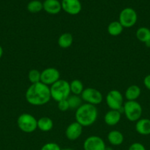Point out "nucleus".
<instances>
[{
  "instance_id": "19",
  "label": "nucleus",
  "mask_w": 150,
  "mask_h": 150,
  "mask_svg": "<svg viewBox=\"0 0 150 150\" xmlns=\"http://www.w3.org/2000/svg\"><path fill=\"white\" fill-rule=\"evenodd\" d=\"M73 40L74 38L71 34L69 33V32H65V33L60 35V36L59 37L57 42H58V45L60 48H68L71 46Z\"/></svg>"
},
{
  "instance_id": "27",
  "label": "nucleus",
  "mask_w": 150,
  "mask_h": 150,
  "mask_svg": "<svg viewBox=\"0 0 150 150\" xmlns=\"http://www.w3.org/2000/svg\"><path fill=\"white\" fill-rule=\"evenodd\" d=\"M57 107H58V109L60 111H67L69 109V103H68L67 100H61L57 102Z\"/></svg>"
},
{
  "instance_id": "18",
  "label": "nucleus",
  "mask_w": 150,
  "mask_h": 150,
  "mask_svg": "<svg viewBox=\"0 0 150 150\" xmlns=\"http://www.w3.org/2000/svg\"><path fill=\"white\" fill-rule=\"evenodd\" d=\"M38 128L43 132H49L53 128V121L48 117H42L38 120Z\"/></svg>"
},
{
  "instance_id": "22",
  "label": "nucleus",
  "mask_w": 150,
  "mask_h": 150,
  "mask_svg": "<svg viewBox=\"0 0 150 150\" xmlns=\"http://www.w3.org/2000/svg\"><path fill=\"white\" fill-rule=\"evenodd\" d=\"M69 85H70L71 93L74 95L80 96L84 90L83 83H82V81L78 79H74L69 83Z\"/></svg>"
},
{
  "instance_id": "30",
  "label": "nucleus",
  "mask_w": 150,
  "mask_h": 150,
  "mask_svg": "<svg viewBox=\"0 0 150 150\" xmlns=\"http://www.w3.org/2000/svg\"><path fill=\"white\" fill-rule=\"evenodd\" d=\"M2 55H3V48H2V47L0 45V59L1 58Z\"/></svg>"
},
{
  "instance_id": "31",
  "label": "nucleus",
  "mask_w": 150,
  "mask_h": 150,
  "mask_svg": "<svg viewBox=\"0 0 150 150\" xmlns=\"http://www.w3.org/2000/svg\"><path fill=\"white\" fill-rule=\"evenodd\" d=\"M105 150H113L111 147H108V146H106Z\"/></svg>"
},
{
  "instance_id": "10",
  "label": "nucleus",
  "mask_w": 150,
  "mask_h": 150,
  "mask_svg": "<svg viewBox=\"0 0 150 150\" xmlns=\"http://www.w3.org/2000/svg\"><path fill=\"white\" fill-rule=\"evenodd\" d=\"M106 145L104 140L97 136H91L83 143L84 150H105Z\"/></svg>"
},
{
  "instance_id": "8",
  "label": "nucleus",
  "mask_w": 150,
  "mask_h": 150,
  "mask_svg": "<svg viewBox=\"0 0 150 150\" xmlns=\"http://www.w3.org/2000/svg\"><path fill=\"white\" fill-rule=\"evenodd\" d=\"M106 103L110 110L119 111L123 107L124 97L119 90H110L106 95Z\"/></svg>"
},
{
  "instance_id": "4",
  "label": "nucleus",
  "mask_w": 150,
  "mask_h": 150,
  "mask_svg": "<svg viewBox=\"0 0 150 150\" xmlns=\"http://www.w3.org/2000/svg\"><path fill=\"white\" fill-rule=\"evenodd\" d=\"M143 109L141 104L136 100L125 102L123 105V114L129 121L137 122L141 119Z\"/></svg>"
},
{
  "instance_id": "25",
  "label": "nucleus",
  "mask_w": 150,
  "mask_h": 150,
  "mask_svg": "<svg viewBox=\"0 0 150 150\" xmlns=\"http://www.w3.org/2000/svg\"><path fill=\"white\" fill-rule=\"evenodd\" d=\"M41 72L37 69H32V70H29V73H28V79L32 83H36L41 82Z\"/></svg>"
},
{
  "instance_id": "3",
  "label": "nucleus",
  "mask_w": 150,
  "mask_h": 150,
  "mask_svg": "<svg viewBox=\"0 0 150 150\" xmlns=\"http://www.w3.org/2000/svg\"><path fill=\"white\" fill-rule=\"evenodd\" d=\"M51 99L56 102L67 100L71 95L70 85L66 80L60 79L50 86Z\"/></svg>"
},
{
  "instance_id": "15",
  "label": "nucleus",
  "mask_w": 150,
  "mask_h": 150,
  "mask_svg": "<svg viewBox=\"0 0 150 150\" xmlns=\"http://www.w3.org/2000/svg\"><path fill=\"white\" fill-rule=\"evenodd\" d=\"M135 130H136L137 133L142 136L150 135V120L140 119L136 122Z\"/></svg>"
},
{
  "instance_id": "6",
  "label": "nucleus",
  "mask_w": 150,
  "mask_h": 150,
  "mask_svg": "<svg viewBox=\"0 0 150 150\" xmlns=\"http://www.w3.org/2000/svg\"><path fill=\"white\" fill-rule=\"evenodd\" d=\"M138 15L136 11L131 7H126L121 11L119 21L124 28H130L136 23Z\"/></svg>"
},
{
  "instance_id": "11",
  "label": "nucleus",
  "mask_w": 150,
  "mask_h": 150,
  "mask_svg": "<svg viewBox=\"0 0 150 150\" xmlns=\"http://www.w3.org/2000/svg\"><path fill=\"white\" fill-rule=\"evenodd\" d=\"M62 10L69 15L79 14L82 10V4L79 0H62Z\"/></svg>"
},
{
  "instance_id": "12",
  "label": "nucleus",
  "mask_w": 150,
  "mask_h": 150,
  "mask_svg": "<svg viewBox=\"0 0 150 150\" xmlns=\"http://www.w3.org/2000/svg\"><path fill=\"white\" fill-rule=\"evenodd\" d=\"M82 127H83L76 122L71 123L66 129L65 134L66 138L69 141H75L78 139L82 133Z\"/></svg>"
},
{
  "instance_id": "23",
  "label": "nucleus",
  "mask_w": 150,
  "mask_h": 150,
  "mask_svg": "<svg viewBox=\"0 0 150 150\" xmlns=\"http://www.w3.org/2000/svg\"><path fill=\"white\" fill-rule=\"evenodd\" d=\"M68 103H69V109H77L82 105V100L79 95H72L68 98Z\"/></svg>"
},
{
  "instance_id": "16",
  "label": "nucleus",
  "mask_w": 150,
  "mask_h": 150,
  "mask_svg": "<svg viewBox=\"0 0 150 150\" xmlns=\"http://www.w3.org/2000/svg\"><path fill=\"white\" fill-rule=\"evenodd\" d=\"M107 141L113 146H119L124 142V135L119 130H111L107 134Z\"/></svg>"
},
{
  "instance_id": "14",
  "label": "nucleus",
  "mask_w": 150,
  "mask_h": 150,
  "mask_svg": "<svg viewBox=\"0 0 150 150\" xmlns=\"http://www.w3.org/2000/svg\"><path fill=\"white\" fill-rule=\"evenodd\" d=\"M121 114L116 110H110L107 111L104 117V122L109 126L116 125L120 122Z\"/></svg>"
},
{
  "instance_id": "1",
  "label": "nucleus",
  "mask_w": 150,
  "mask_h": 150,
  "mask_svg": "<svg viewBox=\"0 0 150 150\" xmlns=\"http://www.w3.org/2000/svg\"><path fill=\"white\" fill-rule=\"evenodd\" d=\"M25 98L30 105L35 106L45 105L51 99L50 87L41 82L32 83L26 89Z\"/></svg>"
},
{
  "instance_id": "13",
  "label": "nucleus",
  "mask_w": 150,
  "mask_h": 150,
  "mask_svg": "<svg viewBox=\"0 0 150 150\" xmlns=\"http://www.w3.org/2000/svg\"><path fill=\"white\" fill-rule=\"evenodd\" d=\"M43 9L49 14H57L62 10L61 2L58 0H45L43 2Z\"/></svg>"
},
{
  "instance_id": "32",
  "label": "nucleus",
  "mask_w": 150,
  "mask_h": 150,
  "mask_svg": "<svg viewBox=\"0 0 150 150\" xmlns=\"http://www.w3.org/2000/svg\"><path fill=\"white\" fill-rule=\"evenodd\" d=\"M62 150H74V149H70V148H65V149H62Z\"/></svg>"
},
{
  "instance_id": "29",
  "label": "nucleus",
  "mask_w": 150,
  "mask_h": 150,
  "mask_svg": "<svg viewBox=\"0 0 150 150\" xmlns=\"http://www.w3.org/2000/svg\"><path fill=\"white\" fill-rule=\"evenodd\" d=\"M144 84L147 89L150 90V74L147 75L144 79Z\"/></svg>"
},
{
  "instance_id": "2",
  "label": "nucleus",
  "mask_w": 150,
  "mask_h": 150,
  "mask_svg": "<svg viewBox=\"0 0 150 150\" xmlns=\"http://www.w3.org/2000/svg\"><path fill=\"white\" fill-rule=\"evenodd\" d=\"M98 117V110L96 105L82 103L75 112V120L82 127H88L94 124Z\"/></svg>"
},
{
  "instance_id": "26",
  "label": "nucleus",
  "mask_w": 150,
  "mask_h": 150,
  "mask_svg": "<svg viewBox=\"0 0 150 150\" xmlns=\"http://www.w3.org/2000/svg\"><path fill=\"white\" fill-rule=\"evenodd\" d=\"M41 150H62L60 146L54 142H49L41 147Z\"/></svg>"
},
{
  "instance_id": "20",
  "label": "nucleus",
  "mask_w": 150,
  "mask_h": 150,
  "mask_svg": "<svg viewBox=\"0 0 150 150\" xmlns=\"http://www.w3.org/2000/svg\"><path fill=\"white\" fill-rule=\"evenodd\" d=\"M124 30V27L122 25L119 23V21H112L109 23L107 26V32L110 35L113 37H116L120 35Z\"/></svg>"
},
{
  "instance_id": "28",
  "label": "nucleus",
  "mask_w": 150,
  "mask_h": 150,
  "mask_svg": "<svg viewBox=\"0 0 150 150\" xmlns=\"http://www.w3.org/2000/svg\"><path fill=\"white\" fill-rule=\"evenodd\" d=\"M128 150H146L145 146L139 142H135L129 146Z\"/></svg>"
},
{
  "instance_id": "21",
  "label": "nucleus",
  "mask_w": 150,
  "mask_h": 150,
  "mask_svg": "<svg viewBox=\"0 0 150 150\" xmlns=\"http://www.w3.org/2000/svg\"><path fill=\"white\" fill-rule=\"evenodd\" d=\"M136 38L140 42L147 43L150 42V29L147 27H140L136 31Z\"/></svg>"
},
{
  "instance_id": "5",
  "label": "nucleus",
  "mask_w": 150,
  "mask_h": 150,
  "mask_svg": "<svg viewBox=\"0 0 150 150\" xmlns=\"http://www.w3.org/2000/svg\"><path fill=\"white\" fill-rule=\"evenodd\" d=\"M38 120L32 114L24 113L21 114L17 120V125L19 128L22 132L26 133H31L35 131L38 128Z\"/></svg>"
},
{
  "instance_id": "7",
  "label": "nucleus",
  "mask_w": 150,
  "mask_h": 150,
  "mask_svg": "<svg viewBox=\"0 0 150 150\" xmlns=\"http://www.w3.org/2000/svg\"><path fill=\"white\" fill-rule=\"evenodd\" d=\"M80 97L82 101L85 102V103L94 105L100 104L102 102L103 100L102 94L98 89L92 87H88L86 89H84Z\"/></svg>"
},
{
  "instance_id": "9",
  "label": "nucleus",
  "mask_w": 150,
  "mask_h": 150,
  "mask_svg": "<svg viewBox=\"0 0 150 150\" xmlns=\"http://www.w3.org/2000/svg\"><path fill=\"white\" fill-rule=\"evenodd\" d=\"M60 72L57 69L54 67H48L41 72V82L47 86H51L60 80Z\"/></svg>"
},
{
  "instance_id": "17",
  "label": "nucleus",
  "mask_w": 150,
  "mask_h": 150,
  "mask_svg": "<svg viewBox=\"0 0 150 150\" xmlns=\"http://www.w3.org/2000/svg\"><path fill=\"white\" fill-rule=\"evenodd\" d=\"M141 93V88L137 85H131L125 91V98L129 101L136 100Z\"/></svg>"
},
{
  "instance_id": "24",
  "label": "nucleus",
  "mask_w": 150,
  "mask_h": 150,
  "mask_svg": "<svg viewBox=\"0 0 150 150\" xmlns=\"http://www.w3.org/2000/svg\"><path fill=\"white\" fill-rule=\"evenodd\" d=\"M26 9L29 13H37L41 12L43 9V3L39 0H32L26 6Z\"/></svg>"
}]
</instances>
